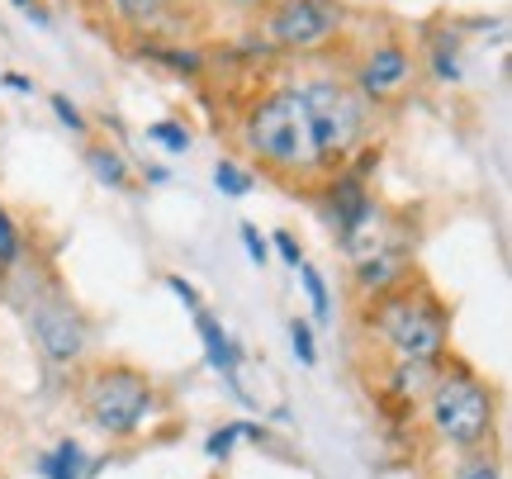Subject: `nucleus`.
<instances>
[{"label":"nucleus","instance_id":"nucleus-7","mask_svg":"<svg viewBox=\"0 0 512 479\" xmlns=\"http://www.w3.org/2000/svg\"><path fill=\"white\" fill-rule=\"evenodd\" d=\"M34 337H38V347L48 351L53 361H76L81 351H86V323L76 318V309L72 304H62L57 295H48V299H38L34 304Z\"/></svg>","mask_w":512,"mask_h":479},{"label":"nucleus","instance_id":"nucleus-21","mask_svg":"<svg viewBox=\"0 0 512 479\" xmlns=\"http://www.w3.org/2000/svg\"><path fill=\"white\" fill-rule=\"evenodd\" d=\"M456 479H498V470L489 461H470V465H460Z\"/></svg>","mask_w":512,"mask_h":479},{"label":"nucleus","instance_id":"nucleus-24","mask_svg":"<svg viewBox=\"0 0 512 479\" xmlns=\"http://www.w3.org/2000/svg\"><path fill=\"white\" fill-rule=\"evenodd\" d=\"M15 5H19V10H29L38 24H48V15H43V5H38V0H15Z\"/></svg>","mask_w":512,"mask_h":479},{"label":"nucleus","instance_id":"nucleus-1","mask_svg":"<svg viewBox=\"0 0 512 479\" xmlns=\"http://www.w3.org/2000/svg\"><path fill=\"white\" fill-rule=\"evenodd\" d=\"M247 143L261 162L280 171V176H299L323 166L318 157V138H313V119H309V100L299 86L290 91H275L271 100H261L247 119Z\"/></svg>","mask_w":512,"mask_h":479},{"label":"nucleus","instance_id":"nucleus-18","mask_svg":"<svg viewBox=\"0 0 512 479\" xmlns=\"http://www.w3.org/2000/svg\"><path fill=\"white\" fill-rule=\"evenodd\" d=\"M242 242H247V252H252V261H256V266H266V238L256 233L252 223H242Z\"/></svg>","mask_w":512,"mask_h":479},{"label":"nucleus","instance_id":"nucleus-8","mask_svg":"<svg viewBox=\"0 0 512 479\" xmlns=\"http://www.w3.org/2000/svg\"><path fill=\"white\" fill-rule=\"evenodd\" d=\"M408 72H413L408 53H403L399 43H384V48H375V53L366 57V67H361V91L380 100V95H389L394 86H403Z\"/></svg>","mask_w":512,"mask_h":479},{"label":"nucleus","instance_id":"nucleus-17","mask_svg":"<svg viewBox=\"0 0 512 479\" xmlns=\"http://www.w3.org/2000/svg\"><path fill=\"white\" fill-rule=\"evenodd\" d=\"M15 228H10V219H5V209H0V266H15Z\"/></svg>","mask_w":512,"mask_h":479},{"label":"nucleus","instance_id":"nucleus-16","mask_svg":"<svg viewBox=\"0 0 512 479\" xmlns=\"http://www.w3.org/2000/svg\"><path fill=\"white\" fill-rule=\"evenodd\" d=\"M290 342H294V356H299L304 366H313V361H318V351H313V332L304 328V323H290Z\"/></svg>","mask_w":512,"mask_h":479},{"label":"nucleus","instance_id":"nucleus-11","mask_svg":"<svg viewBox=\"0 0 512 479\" xmlns=\"http://www.w3.org/2000/svg\"><path fill=\"white\" fill-rule=\"evenodd\" d=\"M171 5H176V0H114V10H119L128 24H157Z\"/></svg>","mask_w":512,"mask_h":479},{"label":"nucleus","instance_id":"nucleus-3","mask_svg":"<svg viewBox=\"0 0 512 479\" xmlns=\"http://www.w3.org/2000/svg\"><path fill=\"white\" fill-rule=\"evenodd\" d=\"M304 100H309V119H313V138H318V157L323 166L351 157V148L361 143V129H366V100L337 81H313L304 86Z\"/></svg>","mask_w":512,"mask_h":479},{"label":"nucleus","instance_id":"nucleus-23","mask_svg":"<svg viewBox=\"0 0 512 479\" xmlns=\"http://www.w3.org/2000/svg\"><path fill=\"white\" fill-rule=\"evenodd\" d=\"M166 285H171V290H176V295H181L185 304H190V309H195V304H200V299H195V290H190V285H185L181 276H171V280H166Z\"/></svg>","mask_w":512,"mask_h":479},{"label":"nucleus","instance_id":"nucleus-5","mask_svg":"<svg viewBox=\"0 0 512 479\" xmlns=\"http://www.w3.org/2000/svg\"><path fill=\"white\" fill-rule=\"evenodd\" d=\"M86 408H91L95 427H105L114 437H124L152 413V385L143 370L133 366H105L86 389Z\"/></svg>","mask_w":512,"mask_h":479},{"label":"nucleus","instance_id":"nucleus-2","mask_svg":"<svg viewBox=\"0 0 512 479\" xmlns=\"http://www.w3.org/2000/svg\"><path fill=\"white\" fill-rule=\"evenodd\" d=\"M375 328L384 332V342L399 351L403 361H432L446 347V309L427 290H408V285L380 290Z\"/></svg>","mask_w":512,"mask_h":479},{"label":"nucleus","instance_id":"nucleus-22","mask_svg":"<svg viewBox=\"0 0 512 479\" xmlns=\"http://www.w3.org/2000/svg\"><path fill=\"white\" fill-rule=\"evenodd\" d=\"M275 247H280V252H285V257H290L294 266H299V261H304V257H299V242H294L290 233H280V238H275Z\"/></svg>","mask_w":512,"mask_h":479},{"label":"nucleus","instance_id":"nucleus-25","mask_svg":"<svg viewBox=\"0 0 512 479\" xmlns=\"http://www.w3.org/2000/svg\"><path fill=\"white\" fill-rule=\"evenodd\" d=\"M0 76H5V72H0Z\"/></svg>","mask_w":512,"mask_h":479},{"label":"nucleus","instance_id":"nucleus-14","mask_svg":"<svg viewBox=\"0 0 512 479\" xmlns=\"http://www.w3.org/2000/svg\"><path fill=\"white\" fill-rule=\"evenodd\" d=\"M214 181H219L223 195H247V190H252V176H247V171H238L233 162H219Z\"/></svg>","mask_w":512,"mask_h":479},{"label":"nucleus","instance_id":"nucleus-6","mask_svg":"<svg viewBox=\"0 0 512 479\" xmlns=\"http://www.w3.org/2000/svg\"><path fill=\"white\" fill-rule=\"evenodd\" d=\"M337 24H342L337 0H280V5L271 10V19H266L271 43H280V48H299V53L323 48V43L337 34Z\"/></svg>","mask_w":512,"mask_h":479},{"label":"nucleus","instance_id":"nucleus-12","mask_svg":"<svg viewBox=\"0 0 512 479\" xmlns=\"http://www.w3.org/2000/svg\"><path fill=\"white\" fill-rule=\"evenodd\" d=\"M294 271H299V276H304V285H309L313 314H318V318H328V314H332V304H328V285H323V276H318V271H313L309 261H299V266H294Z\"/></svg>","mask_w":512,"mask_h":479},{"label":"nucleus","instance_id":"nucleus-10","mask_svg":"<svg viewBox=\"0 0 512 479\" xmlns=\"http://www.w3.org/2000/svg\"><path fill=\"white\" fill-rule=\"evenodd\" d=\"M43 470H48V479H81V470H86V451H81L76 442H62L53 456H48Z\"/></svg>","mask_w":512,"mask_h":479},{"label":"nucleus","instance_id":"nucleus-9","mask_svg":"<svg viewBox=\"0 0 512 479\" xmlns=\"http://www.w3.org/2000/svg\"><path fill=\"white\" fill-rule=\"evenodd\" d=\"M195 323H200L204 351H209V361H214V370H219L223 380H238V351H233V342L223 337V328H219V323H214L209 314H195Z\"/></svg>","mask_w":512,"mask_h":479},{"label":"nucleus","instance_id":"nucleus-15","mask_svg":"<svg viewBox=\"0 0 512 479\" xmlns=\"http://www.w3.org/2000/svg\"><path fill=\"white\" fill-rule=\"evenodd\" d=\"M147 138H152V143H162L166 152H185V148H190V133H185L181 124H152V129H147Z\"/></svg>","mask_w":512,"mask_h":479},{"label":"nucleus","instance_id":"nucleus-19","mask_svg":"<svg viewBox=\"0 0 512 479\" xmlns=\"http://www.w3.org/2000/svg\"><path fill=\"white\" fill-rule=\"evenodd\" d=\"M53 110H57V119H62V124H72V129H86V119L76 114V105L67 100V95H53Z\"/></svg>","mask_w":512,"mask_h":479},{"label":"nucleus","instance_id":"nucleus-20","mask_svg":"<svg viewBox=\"0 0 512 479\" xmlns=\"http://www.w3.org/2000/svg\"><path fill=\"white\" fill-rule=\"evenodd\" d=\"M238 432L242 427H223V432H214V437H209V456H228V446L238 442Z\"/></svg>","mask_w":512,"mask_h":479},{"label":"nucleus","instance_id":"nucleus-13","mask_svg":"<svg viewBox=\"0 0 512 479\" xmlns=\"http://www.w3.org/2000/svg\"><path fill=\"white\" fill-rule=\"evenodd\" d=\"M91 166L100 171V181H110V185H124V181H128L124 162H119L114 152H105V148H91Z\"/></svg>","mask_w":512,"mask_h":479},{"label":"nucleus","instance_id":"nucleus-4","mask_svg":"<svg viewBox=\"0 0 512 479\" xmlns=\"http://www.w3.org/2000/svg\"><path fill=\"white\" fill-rule=\"evenodd\" d=\"M432 423L446 442L479 446L494 427V399L470 375H441L432 380Z\"/></svg>","mask_w":512,"mask_h":479}]
</instances>
